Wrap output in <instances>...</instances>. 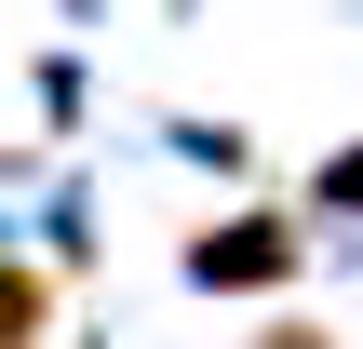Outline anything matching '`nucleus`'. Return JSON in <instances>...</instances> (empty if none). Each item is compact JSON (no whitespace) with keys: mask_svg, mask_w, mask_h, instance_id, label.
I'll list each match as a JSON object with an SVG mask.
<instances>
[{"mask_svg":"<svg viewBox=\"0 0 363 349\" xmlns=\"http://www.w3.org/2000/svg\"><path fill=\"white\" fill-rule=\"evenodd\" d=\"M283 269H296V229L283 215H229V229L189 242V282H283Z\"/></svg>","mask_w":363,"mask_h":349,"instance_id":"1","label":"nucleus"},{"mask_svg":"<svg viewBox=\"0 0 363 349\" xmlns=\"http://www.w3.org/2000/svg\"><path fill=\"white\" fill-rule=\"evenodd\" d=\"M40 323H54V282L27 256H0V349H40Z\"/></svg>","mask_w":363,"mask_h":349,"instance_id":"2","label":"nucleus"},{"mask_svg":"<svg viewBox=\"0 0 363 349\" xmlns=\"http://www.w3.org/2000/svg\"><path fill=\"white\" fill-rule=\"evenodd\" d=\"M323 202H363V161H337V175H323Z\"/></svg>","mask_w":363,"mask_h":349,"instance_id":"3","label":"nucleus"},{"mask_svg":"<svg viewBox=\"0 0 363 349\" xmlns=\"http://www.w3.org/2000/svg\"><path fill=\"white\" fill-rule=\"evenodd\" d=\"M256 349H337V336H310V323H283V336H256Z\"/></svg>","mask_w":363,"mask_h":349,"instance_id":"4","label":"nucleus"}]
</instances>
